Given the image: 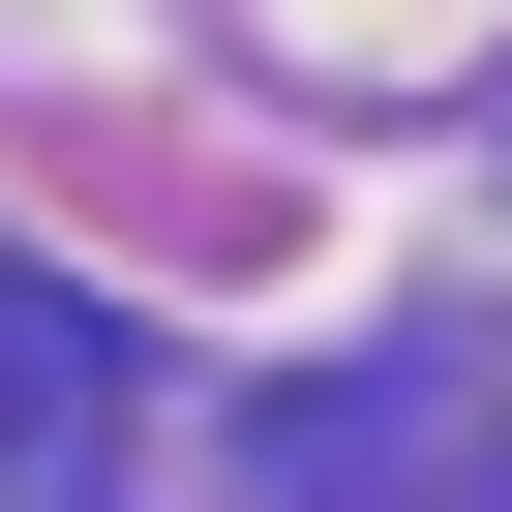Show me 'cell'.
<instances>
[{
    "mask_svg": "<svg viewBox=\"0 0 512 512\" xmlns=\"http://www.w3.org/2000/svg\"><path fill=\"white\" fill-rule=\"evenodd\" d=\"M61 452H91V332L0 272V482H61Z\"/></svg>",
    "mask_w": 512,
    "mask_h": 512,
    "instance_id": "cell-1",
    "label": "cell"
}]
</instances>
